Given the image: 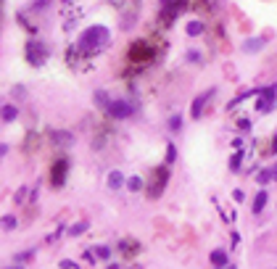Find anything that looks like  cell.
<instances>
[{
	"mask_svg": "<svg viewBox=\"0 0 277 269\" xmlns=\"http://www.w3.org/2000/svg\"><path fill=\"white\" fill-rule=\"evenodd\" d=\"M79 50L90 53V50H101L103 45H109V29L106 27H90L87 32H82L79 37Z\"/></svg>",
	"mask_w": 277,
	"mask_h": 269,
	"instance_id": "1",
	"label": "cell"
},
{
	"mask_svg": "<svg viewBox=\"0 0 277 269\" xmlns=\"http://www.w3.org/2000/svg\"><path fill=\"white\" fill-rule=\"evenodd\" d=\"M27 61L32 66H42L45 61H48V48H45L42 42H37V40L27 42Z\"/></svg>",
	"mask_w": 277,
	"mask_h": 269,
	"instance_id": "2",
	"label": "cell"
},
{
	"mask_svg": "<svg viewBox=\"0 0 277 269\" xmlns=\"http://www.w3.org/2000/svg\"><path fill=\"white\" fill-rule=\"evenodd\" d=\"M275 98H277V87H275V84H269V87H264L259 93V106H256V109L259 111H269L275 106Z\"/></svg>",
	"mask_w": 277,
	"mask_h": 269,
	"instance_id": "3",
	"label": "cell"
},
{
	"mask_svg": "<svg viewBox=\"0 0 277 269\" xmlns=\"http://www.w3.org/2000/svg\"><path fill=\"white\" fill-rule=\"evenodd\" d=\"M106 111H109L114 119H127V116H132V106L124 103V101H111Z\"/></svg>",
	"mask_w": 277,
	"mask_h": 269,
	"instance_id": "4",
	"label": "cell"
},
{
	"mask_svg": "<svg viewBox=\"0 0 277 269\" xmlns=\"http://www.w3.org/2000/svg\"><path fill=\"white\" fill-rule=\"evenodd\" d=\"M214 95V87L211 90H206V93H201V95H198L196 98V101H193V109H190V111H193V116L198 119V116H201V111H203V106H206V101H209V98Z\"/></svg>",
	"mask_w": 277,
	"mask_h": 269,
	"instance_id": "5",
	"label": "cell"
},
{
	"mask_svg": "<svg viewBox=\"0 0 277 269\" xmlns=\"http://www.w3.org/2000/svg\"><path fill=\"white\" fill-rule=\"evenodd\" d=\"M64 169H66V161H58V164L53 166V185H61V182H64Z\"/></svg>",
	"mask_w": 277,
	"mask_h": 269,
	"instance_id": "6",
	"label": "cell"
},
{
	"mask_svg": "<svg viewBox=\"0 0 277 269\" xmlns=\"http://www.w3.org/2000/svg\"><path fill=\"white\" fill-rule=\"evenodd\" d=\"M267 206V193L261 190V193H256V198H253V214H261Z\"/></svg>",
	"mask_w": 277,
	"mask_h": 269,
	"instance_id": "7",
	"label": "cell"
},
{
	"mask_svg": "<svg viewBox=\"0 0 277 269\" xmlns=\"http://www.w3.org/2000/svg\"><path fill=\"white\" fill-rule=\"evenodd\" d=\"M211 264L214 267H227V253L225 251H214L211 253Z\"/></svg>",
	"mask_w": 277,
	"mask_h": 269,
	"instance_id": "8",
	"label": "cell"
},
{
	"mask_svg": "<svg viewBox=\"0 0 277 269\" xmlns=\"http://www.w3.org/2000/svg\"><path fill=\"white\" fill-rule=\"evenodd\" d=\"M269 180H277V166H269V169H264V174H259V182L264 185V182H269Z\"/></svg>",
	"mask_w": 277,
	"mask_h": 269,
	"instance_id": "9",
	"label": "cell"
},
{
	"mask_svg": "<svg viewBox=\"0 0 277 269\" xmlns=\"http://www.w3.org/2000/svg\"><path fill=\"white\" fill-rule=\"evenodd\" d=\"M203 32V24H201V21H190V24H188V35L190 37H196V35H201Z\"/></svg>",
	"mask_w": 277,
	"mask_h": 269,
	"instance_id": "10",
	"label": "cell"
},
{
	"mask_svg": "<svg viewBox=\"0 0 277 269\" xmlns=\"http://www.w3.org/2000/svg\"><path fill=\"white\" fill-rule=\"evenodd\" d=\"M121 182H124V180H121L119 172H111V174H109V185H111V188H121Z\"/></svg>",
	"mask_w": 277,
	"mask_h": 269,
	"instance_id": "11",
	"label": "cell"
},
{
	"mask_svg": "<svg viewBox=\"0 0 277 269\" xmlns=\"http://www.w3.org/2000/svg\"><path fill=\"white\" fill-rule=\"evenodd\" d=\"M240 161H243V151H237L235 156L230 158V169H233V172H235V169H240Z\"/></svg>",
	"mask_w": 277,
	"mask_h": 269,
	"instance_id": "12",
	"label": "cell"
},
{
	"mask_svg": "<svg viewBox=\"0 0 277 269\" xmlns=\"http://www.w3.org/2000/svg\"><path fill=\"white\" fill-rule=\"evenodd\" d=\"M3 119L5 121H13V119H16V109H13V106H5V109H3Z\"/></svg>",
	"mask_w": 277,
	"mask_h": 269,
	"instance_id": "13",
	"label": "cell"
},
{
	"mask_svg": "<svg viewBox=\"0 0 277 269\" xmlns=\"http://www.w3.org/2000/svg\"><path fill=\"white\" fill-rule=\"evenodd\" d=\"M127 185H129V190H140L143 188V180H140V177H129Z\"/></svg>",
	"mask_w": 277,
	"mask_h": 269,
	"instance_id": "14",
	"label": "cell"
},
{
	"mask_svg": "<svg viewBox=\"0 0 277 269\" xmlns=\"http://www.w3.org/2000/svg\"><path fill=\"white\" fill-rule=\"evenodd\" d=\"M87 230V222H79V225H74L72 230H69V235H79V232H84Z\"/></svg>",
	"mask_w": 277,
	"mask_h": 269,
	"instance_id": "15",
	"label": "cell"
},
{
	"mask_svg": "<svg viewBox=\"0 0 277 269\" xmlns=\"http://www.w3.org/2000/svg\"><path fill=\"white\" fill-rule=\"evenodd\" d=\"M92 253H98V259H109V256H111V251L106 248V245H98V248L92 251Z\"/></svg>",
	"mask_w": 277,
	"mask_h": 269,
	"instance_id": "16",
	"label": "cell"
},
{
	"mask_svg": "<svg viewBox=\"0 0 277 269\" xmlns=\"http://www.w3.org/2000/svg\"><path fill=\"white\" fill-rule=\"evenodd\" d=\"M95 101H98V103H101V106H103V109H109V103H111V101H109V98H106V93H95Z\"/></svg>",
	"mask_w": 277,
	"mask_h": 269,
	"instance_id": "17",
	"label": "cell"
},
{
	"mask_svg": "<svg viewBox=\"0 0 277 269\" xmlns=\"http://www.w3.org/2000/svg\"><path fill=\"white\" fill-rule=\"evenodd\" d=\"M174 158H177V148H174V145H169V148H166V161L172 164Z\"/></svg>",
	"mask_w": 277,
	"mask_h": 269,
	"instance_id": "18",
	"label": "cell"
},
{
	"mask_svg": "<svg viewBox=\"0 0 277 269\" xmlns=\"http://www.w3.org/2000/svg\"><path fill=\"white\" fill-rule=\"evenodd\" d=\"M261 48V40H248L245 42V50H259Z\"/></svg>",
	"mask_w": 277,
	"mask_h": 269,
	"instance_id": "19",
	"label": "cell"
},
{
	"mask_svg": "<svg viewBox=\"0 0 277 269\" xmlns=\"http://www.w3.org/2000/svg\"><path fill=\"white\" fill-rule=\"evenodd\" d=\"M180 124H182V119H180V116H172V127L177 129V127H180Z\"/></svg>",
	"mask_w": 277,
	"mask_h": 269,
	"instance_id": "20",
	"label": "cell"
},
{
	"mask_svg": "<svg viewBox=\"0 0 277 269\" xmlns=\"http://www.w3.org/2000/svg\"><path fill=\"white\" fill-rule=\"evenodd\" d=\"M272 153H277V137H275V143H272Z\"/></svg>",
	"mask_w": 277,
	"mask_h": 269,
	"instance_id": "21",
	"label": "cell"
},
{
	"mask_svg": "<svg viewBox=\"0 0 277 269\" xmlns=\"http://www.w3.org/2000/svg\"><path fill=\"white\" fill-rule=\"evenodd\" d=\"M5 269H21V267H5Z\"/></svg>",
	"mask_w": 277,
	"mask_h": 269,
	"instance_id": "22",
	"label": "cell"
},
{
	"mask_svg": "<svg viewBox=\"0 0 277 269\" xmlns=\"http://www.w3.org/2000/svg\"><path fill=\"white\" fill-rule=\"evenodd\" d=\"M109 269H119V267H117V264H111V267H109Z\"/></svg>",
	"mask_w": 277,
	"mask_h": 269,
	"instance_id": "23",
	"label": "cell"
},
{
	"mask_svg": "<svg viewBox=\"0 0 277 269\" xmlns=\"http://www.w3.org/2000/svg\"><path fill=\"white\" fill-rule=\"evenodd\" d=\"M217 269H222V267H217ZM227 269H235V267H227Z\"/></svg>",
	"mask_w": 277,
	"mask_h": 269,
	"instance_id": "24",
	"label": "cell"
}]
</instances>
